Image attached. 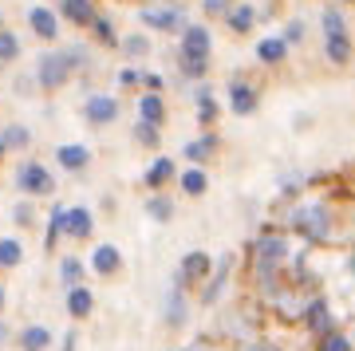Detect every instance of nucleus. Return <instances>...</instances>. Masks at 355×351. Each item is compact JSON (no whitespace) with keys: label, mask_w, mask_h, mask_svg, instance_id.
Masks as SVG:
<instances>
[{"label":"nucleus","mask_w":355,"mask_h":351,"mask_svg":"<svg viewBox=\"0 0 355 351\" xmlns=\"http://www.w3.org/2000/svg\"><path fill=\"white\" fill-rule=\"evenodd\" d=\"M284 257H288V245H284V237L280 233H265V237L257 241V284L265 292H272L277 296V268L284 264Z\"/></svg>","instance_id":"nucleus-1"},{"label":"nucleus","mask_w":355,"mask_h":351,"mask_svg":"<svg viewBox=\"0 0 355 351\" xmlns=\"http://www.w3.org/2000/svg\"><path fill=\"white\" fill-rule=\"evenodd\" d=\"M292 225L300 229L308 241H328L331 237V217H328V205L320 201H308V205H296L292 209Z\"/></svg>","instance_id":"nucleus-2"},{"label":"nucleus","mask_w":355,"mask_h":351,"mask_svg":"<svg viewBox=\"0 0 355 351\" xmlns=\"http://www.w3.org/2000/svg\"><path fill=\"white\" fill-rule=\"evenodd\" d=\"M16 189L28 194V198H51L55 194V178L44 162H24L16 170Z\"/></svg>","instance_id":"nucleus-3"},{"label":"nucleus","mask_w":355,"mask_h":351,"mask_svg":"<svg viewBox=\"0 0 355 351\" xmlns=\"http://www.w3.org/2000/svg\"><path fill=\"white\" fill-rule=\"evenodd\" d=\"M71 71H76V67L67 63L64 51H48V55H40V63H36V83L44 91H55L71 79Z\"/></svg>","instance_id":"nucleus-4"},{"label":"nucleus","mask_w":355,"mask_h":351,"mask_svg":"<svg viewBox=\"0 0 355 351\" xmlns=\"http://www.w3.org/2000/svg\"><path fill=\"white\" fill-rule=\"evenodd\" d=\"M209 268H214V257H209V252H202V249H193V252H186V257H182V268H178L174 284H178V289H186V284L209 280Z\"/></svg>","instance_id":"nucleus-5"},{"label":"nucleus","mask_w":355,"mask_h":351,"mask_svg":"<svg viewBox=\"0 0 355 351\" xmlns=\"http://www.w3.org/2000/svg\"><path fill=\"white\" fill-rule=\"evenodd\" d=\"M83 119H87L91 126H107L119 119V99L114 95H91V99H83Z\"/></svg>","instance_id":"nucleus-6"},{"label":"nucleus","mask_w":355,"mask_h":351,"mask_svg":"<svg viewBox=\"0 0 355 351\" xmlns=\"http://www.w3.org/2000/svg\"><path fill=\"white\" fill-rule=\"evenodd\" d=\"M142 24L146 28H158V32H178V28H182V32H186V12H182V8H146V12H142Z\"/></svg>","instance_id":"nucleus-7"},{"label":"nucleus","mask_w":355,"mask_h":351,"mask_svg":"<svg viewBox=\"0 0 355 351\" xmlns=\"http://www.w3.org/2000/svg\"><path fill=\"white\" fill-rule=\"evenodd\" d=\"M182 55H198V60H209V51H214V36L205 32V28H186L182 32V44H178Z\"/></svg>","instance_id":"nucleus-8"},{"label":"nucleus","mask_w":355,"mask_h":351,"mask_svg":"<svg viewBox=\"0 0 355 351\" xmlns=\"http://www.w3.org/2000/svg\"><path fill=\"white\" fill-rule=\"evenodd\" d=\"M300 320H304L316 336H328V332H336V324H331V312H328V300H312L300 308Z\"/></svg>","instance_id":"nucleus-9"},{"label":"nucleus","mask_w":355,"mask_h":351,"mask_svg":"<svg viewBox=\"0 0 355 351\" xmlns=\"http://www.w3.org/2000/svg\"><path fill=\"white\" fill-rule=\"evenodd\" d=\"M229 107H233V114H253L257 111V91L249 87V83H241V79H233V83H229Z\"/></svg>","instance_id":"nucleus-10"},{"label":"nucleus","mask_w":355,"mask_h":351,"mask_svg":"<svg viewBox=\"0 0 355 351\" xmlns=\"http://www.w3.org/2000/svg\"><path fill=\"white\" fill-rule=\"evenodd\" d=\"M28 24H32V32H36L40 40L60 36V16L51 12V8H32V12H28Z\"/></svg>","instance_id":"nucleus-11"},{"label":"nucleus","mask_w":355,"mask_h":351,"mask_svg":"<svg viewBox=\"0 0 355 351\" xmlns=\"http://www.w3.org/2000/svg\"><path fill=\"white\" fill-rule=\"evenodd\" d=\"M55 162L64 166V170H83V166L91 162V151L83 146V142H67V146L55 151Z\"/></svg>","instance_id":"nucleus-12"},{"label":"nucleus","mask_w":355,"mask_h":351,"mask_svg":"<svg viewBox=\"0 0 355 351\" xmlns=\"http://www.w3.org/2000/svg\"><path fill=\"white\" fill-rule=\"evenodd\" d=\"M91 308H95V296H91L87 284H76V289H67V312L76 316V320H87Z\"/></svg>","instance_id":"nucleus-13"},{"label":"nucleus","mask_w":355,"mask_h":351,"mask_svg":"<svg viewBox=\"0 0 355 351\" xmlns=\"http://www.w3.org/2000/svg\"><path fill=\"white\" fill-rule=\"evenodd\" d=\"M91 229H95V217H91V209H83V205H76V209H67V237H91Z\"/></svg>","instance_id":"nucleus-14"},{"label":"nucleus","mask_w":355,"mask_h":351,"mask_svg":"<svg viewBox=\"0 0 355 351\" xmlns=\"http://www.w3.org/2000/svg\"><path fill=\"white\" fill-rule=\"evenodd\" d=\"M174 174H178L174 158H154V166L146 170V174H142V182H146V189H162Z\"/></svg>","instance_id":"nucleus-15"},{"label":"nucleus","mask_w":355,"mask_h":351,"mask_svg":"<svg viewBox=\"0 0 355 351\" xmlns=\"http://www.w3.org/2000/svg\"><path fill=\"white\" fill-rule=\"evenodd\" d=\"M225 24L237 32V36H245V32H253V24H257V12H253V4H233L225 12Z\"/></svg>","instance_id":"nucleus-16"},{"label":"nucleus","mask_w":355,"mask_h":351,"mask_svg":"<svg viewBox=\"0 0 355 351\" xmlns=\"http://www.w3.org/2000/svg\"><path fill=\"white\" fill-rule=\"evenodd\" d=\"M119 264H123V252L114 249V245H99V249H95V257H91V268H95V273H103V276L119 273Z\"/></svg>","instance_id":"nucleus-17"},{"label":"nucleus","mask_w":355,"mask_h":351,"mask_svg":"<svg viewBox=\"0 0 355 351\" xmlns=\"http://www.w3.org/2000/svg\"><path fill=\"white\" fill-rule=\"evenodd\" d=\"M60 12H64L71 24H79V28L87 24L91 28V20H95V4H91V0H64Z\"/></svg>","instance_id":"nucleus-18"},{"label":"nucleus","mask_w":355,"mask_h":351,"mask_svg":"<svg viewBox=\"0 0 355 351\" xmlns=\"http://www.w3.org/2000/svg\"><path fill=\"white\" fill-rule=\"evenodd\" d=\"M51 348V332L40 324H28L20 332V351H48Z\"/></svg>","instance_id":"nucleus-19"},{"label":"nucleus","mask_w":355,"mask_h":351,"mask_svg":"<svg viewBox=\"0 0 355 351\" xmlns=\"http://www.w3.org/2000/svg\"><path fill=\"white\" fill-rule=\"evenodd\" d=\"M284 55H288V40L284 36H272V40L257 44V60L261 63H284Z\"/></svg>","instance_id":"nucleus-20"},{"label":"nucleus","mask_w":355,"mask_h":351,"mask_svg":"<svg viewBox=\"0 0 355 351\" xmlns=\"http://www.w3.org/2000/svg\"><path fill=\"white\" fill-rule=\"evenodd\" d=\"M324 51H328V60L336 63V67H347V63H352V40L347 36H328Z\"/></svg>","instance_id":"nucleus-21"},{"label":"nucleus","mask_w":355,"mask_h":351,"mask_svg":"<svg viewBox=\"0 0 355 351\" xmlns=\"http://www.w3.org/2000/svg\"><path fill=\"white\" fill-rule=\"evenodd\" d=\"M139 114H142V123H154V126H162V119H166V107H162V99L158 95H142L139 99Z\"/></svg>","instance_id":"nucleus-22"},{"label":"nucleus","mask_w":355,"mask_h":351,"mask_svg":"<svg viewBox=\"0 0 355 351\" xmlns=\"http://www.w3.org/2000/svg\"><path fill=\"white\" fill-rule=\"evenodd\" d=\"M67 233V209H55V214H51V221H48V233H44V249H55V245H60V237H64Z\"/></svg>","instance_id":"nucleus-23"},{"label":"nucleus","mask_w":355,"mask_h":351,"mask_svg":"<svg viewBox=\"0 0 355 351\" xmlns=\"http://www.w3.org/2000/svg\"><path fill=\"white\" fill-rule=\"evenodd\" d=\"M178 186H182V194H190V198H202L205 189H209V178L202 170H186V174L178 178Z\"/></svg>","instance_id":"nucleus-24"},{"label":"nucleus","mask_w":355,"mask_h":351,"mask_svg":"<svg viewBox=\"0 0 355 351\" xmlns=\"http://www.w3.org/2000/svg\"><path fill=\"white\" fill-rule=\"evenodd\" d=\"M229 268H233V257H221V264H217L214 280H205V292H202V300H205V304H209V300H217V292H221V284H225Z\"/></svg>","instance_id":"nucleus-25"},{"label":"nucleus","mask_w":355,"mask_h":351,"mask_svg":"<svg viewBox=\"0 0 355 351\" xmlns=\"http://www.w3.org/2000/svg\"><path fill=\"white\" fill-rule=\"evenodd\" d=\"M20 261H24V245L16 237H4L0 241V268H16Z\"/></svg>","instance_id":"nucleus-26"},{"label":"nucleus","mask_w":355,"mask_h":351,"mask_svg":"<svg viewBox=\"0 0 355 351\" xmlns=\"http://www.w3.org/2000/svg\"><path fill=\"white\" fill-rule=\"evenodd\" d=\"M60 280H64V289L83 284V261H79V257H64V264H60Z\"/></svg>","instance_id":"nucleus-27"},{"label":"nucleus","mask_w":355,"mask_h":351,"mask_svg":"<svg viewBox=\"0 0 355 351\" xmlns=\"http://www.w3.org/2000/svg\"><path fill=\"white\" fill-rule=\"evenodd\" d=\"M214 151H217V142L205 135V138H198V142H190V146H186V158H190V162H209V158H214Z\"/></svg>","instance_id":"nucleus-28"},{"label":"nucleus","mask_w":355,"mask_h":351,"mask_svg":"<svg viewBox=\"0 0 355 351\" xmlns=\"http://www.w3.org/2000/svg\"><path fill=\"white\" fill-rule=\"evenodd\" d=\"M178 67H182L186 79H202L205 67H209V60H198V55H182V51H178Z\"/></svg>","instance_id":"nucleus-29"},{"label":"nucleus","mask_w":355,"mask_h":351,"mask_svg":"<svg viewBox=\"0 0 355 351\" xmlns=\"http://www.w3.org/2000/svg\"><path fill=\"white\" fill-rule=\"evenodd\" d=\"M91 32H95V40H99V44H107V48H114V44H119L114 24L107 20V16H95V20H91Z\"/></svg>","instance_id":"nucleus-30"},{"label":"nucleus","mask_w":355,"mask_h":351,"mask_svg":"<svg viewBox=\"0 0 355 351\" xmlns=\"http://www.w3.org/2000/svg\"><path fill=\"white\" fill-rule=\"evenodd\" d=\"M166 324H186V300H182V289L170 292V304H166Z\"/></svg>","instance_id":"nucleus-31"},{"label":"nucleus","mask_w":355,"mask_h":351,"mask_svg":"<svg viewBox=\"0 0 355 351\" xmlns=\"http://www.w3.org/2000/svg\"><path fill=\"white\" fill-rule=\"evenodd\" d=\"M146 214H150L154 221H170V214H174V205H170V198H162V194H154V198H146Z\"/></svg>","instance_id":"nucleus-32"},{"label":"nucleus","mask_w":355,"mask_h":351,"mask_svg":"<svg viewBox=\"0 0 355 351\" xmlns=\"http://www.w3.org/2000/svg\"><path fill=\"white\" fill-rule=\"evenodd\" d=\"M324 36H347L343 12H336V8H324Z\"/></svg>","instance_id":"nucleus-33"},{"label":"nucleus","mask_w":355,"mask_h":351,"mask_svg":"<svg viewBox=\"0 0 355 351\" xmlns=\"http://www.w3.org/2000/svg\"><path fill=\"white\" fill-rule=\"evenodd\" d=\"M16 55H20V40H16L12 32L0 28V63H12Z\"/></svg>","instance_id":"nucleus-34"},{"label":"nucleus","mask_w":355,"mask_h":351,"mask_svg":"<svg viewBox=\"0 0 355 351\" xmlns=\"http://www.w3.org/2000/svg\"><path fill=\"white\" fill-rule=\"evenodd\" d=\"M0 138H4V146H28V142H32V135H28V126H4V130H0Z\"/></svg>","instance_id":"nucleus-35"},{"label":"nucleus","mask_w":355,"mask_h":351,"mask_svg":"<svg viewBox=\"0 0 355 351\" xmlns=\"http://www.w3.org/2000/svg\"><path fill=\"white\" fill-rule=\"evenodd\" d=\"M320 351H355L352 339L340 336V332H328V336H320Z\"/></svg>","instance_id":"nucleus-36"},{"label":"nucleus","mask_w":355,"mask_h":351,"mask_svg":"<svg viewBox=\"0 0 355 351\" xmlns=\"http://www.w3.org/2000/svg\"><path fill=\"white\" fill-rule=\"evenodd\" d=\"M123 51H127V55H146V51H150V40L146 36H130V40H123Z\"/></svg>","instance_id":"nucleus-37"},{"label":"nucleus","mask_w":355,"mask_h":351,"mask_svg":"<svg viewBox=\"0 0 355 351\" xmlns=\"http://www.w3.org/2000/svg\"><path fill=\"white\" fill-rule=\"evenodd\" d=\"M135 138L146 142V146H154V142H158V126H154V123H139V126H135Z\"/></svg>","instance_id":"nucleus-38"},{"label":"nucleus","mask_w":355,"mask_h":351,"mask_svg":"<svg viewBox=\"0 0 355 351\" xmlns=\"http://www.w3.org/2000/svg\"><path fill=\"white\" fill-rule=\"evenodd\" d=\"M64 55H67V63H71V67H76V71H79V67H87V63H91L87 48H79V44H76V48H67Z\"/></svg>","instance_id":"nucleus-39"},{"label":"nucleus","mask_w":355,"mask_h":351,"mask_svg":"<svg viewBox=\"0 0 355 351\" xmlns=\"http://www.w3.org/2000/svg\"><path fill=\"white\" fill-rule=\"evenodd\" d=\"M233 8V0H202V12L205 16H225Z\"/></svg>","instance_id":"nucleus-40"},{"label":"nucleus","mask_w":355,"mask_h":351,"mask_svg":"<svg viewBox=\"0 0 355 351\" xmlns=\"http://www.w3.org/2000/svg\"><path fill=\"white\" fill-rule=\"evenodd\" d=\"M284 40H288V44H300V40H304V20H292V24L284 28Z\"/></svg>","instance_id":"nucleus-41"},{"label":"nucleus","mask_w":355,"mask_h":351,"mask_svg":"<svg viewBox=\"0 0 355 351\" xmlns=\"http://www.w3.org/2000/svg\"><path fill=\"white\" fill-rule=\"evenodd\" d=\"M32 221V205H16V225H28Z\"/></svg>","instance_id":"nucleus-42"},{"label":"nucleus","mask_w":355,"mask_h":351,"mask_svg":"<svg viewBox=\"0 0 355 351\" xmlns=\"http://www.w3.org/2000/svg\"><path fill=\"white\" fill-rule=\"evenodd\" d=\"M139 71H123V76H119V83H123V87H130V83H139Z\"/></svg>","instance_id":"nucleus-43"},{"label":"nucleus","mask_w":355,"mask_h":351,"mask_svg":"<svg viewBox=\"0 0 355 351\" xmlns=\"http://www.w3.org/2000/svg\"><path fill=\"white\" fill-rule=\"evenodd\" d=\"M245 351H280V348H268V343H249Z\"/></svg>","instance_id":"nucleus-44"},{"label":"nucleus","mask_w":355,"mask_h":351,"mask_svg":"<svg viewBox=\"0 0 355 351\" xmlns=\"http://www.w3.org/2000/svg\"><path fill=\"white\" fill-rule=\"evenodd\" d=\"M64 351H76V336H67V339H64Z\"/></svg>","instance_id":"nucleus-45"},{"label":"nucleus","mask_w":355,"mask_h":351,"mask_svg":"<svg viewBox=\"0 0 355 351\" xmlns=\"http://www.w3.org/2000/svg\"><path fill=\"white\" fill-rule=\"evenodd\" d=\"M4 339H8V327H4V324H0V343H4Z\"/></svg>","instance_id":"nucleus-46"},{"label":"nucleus","mask_w":355,"mask_h":351,"mask_svg":"<svg viewBox=\"0 0 355 351\" xmlns=\"http://www.w3.org/2000/svg\"><path fill=\"white\" fill-rule=\"evenodd\" d=\"M0 308H4V289H0Z\"/></svg>","instance_id":"nucleus-47"},{"label":"nucleus","mask_w":355,"mask_h":351,"mask_svg":"<svg viewBox=\"0 0 355 351\" xmlns=\"http://www.w3.org/2000/svg\"><path fill=\"white\" fill-rule=\"evenodd\" d=\"M340 4H355V0H340Z\"/></svg>","instance_id":"nucleus-48"}]
</instances>
